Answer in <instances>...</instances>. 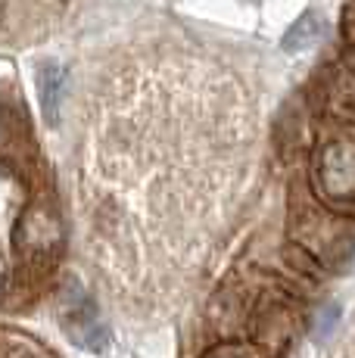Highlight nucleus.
Masks as SVG:
<instances>
[{
  "mask_svg": "<svg viewBox=\"0 0 355 358\" xmlns=\"http://www.w3.org/2000/svg\"><path fill=\"white\" fill-rule=\"evenodd\" d=\"M13 22L25 25V19L16 16V0H0V34H10ZM0 41H3V38H0Z\"/></svg>",
  "mask_w": 355,
  "mask_h": 358,
  "instance_id": "423d86ee",
  "label": "nucleus"
},
{
  "mask_svg": "<svg viewBox=\"0 0 355 358\" xmlns=\"http://www.w3.org/2000/svg\"><path fill=\"white\" fill-rule=\"evenodd\" d=\"M38 97H41V109H44L47 125H57L59 119V106H63V69L44 63L38 69Z\"/></svg>",
  "mask_w": 355,
  "mask_h": 358,
  "instance_id": "7ed1b4c3",
  "label": "nucleus"
},
{
  "mask_svg": "<svg viewBox=\"0 0 355 358\" xmlns=\"http://www.w3.org/2000/svg\"><path fill=\"white\" fill-rule=\"evenodd\" d=\"M321 34V16L318 13H305L299 22H293V29L287 31L284 38V50L287 53H299L305 50V47L315 44V38Z\"/></svg>",
  "mask_w": 355,
  "mask_h": 358,
  "instance_id": "20e7f679",
  "label": "nucleus"
},
{
  "mask_svg": "<svg viewBox=\"0 0 355 358\" xmlns=\"http://www.w3.org/2000/svg\"><path fill=\"white\" fill-rule=\"evenodd\" d=\"M312 187L331 209L355 212V141L333 137L312 153Z\"/></svg>",
  "mask_w": 355,
  "mask_h": 358,
  "instance_id": "f257e3e1",
  "label": "nucleus"
},
{
  "mask_svg": "<svg viewBox=\"0 0 355 358\" xmlns=\"http://www.w3.org/2000/svg\"><path fill=\"white\" fill-rule=\"evenodd\" d=\"M203 358H265V352L256 346H240V343H222V346L209 349Z\"/></svg>",
  "mask_w": 355,
  "mask_h": 358,
  "instance_id": "39448f33",
  "label": "nucleus"
},
{
  "mask_svg": "<svg viewBox=\"0 0 355 358\" xmlns=\"http://www.w3.org/2000/svg\"><path fill=\"white\" fill-rule=\"evenodd\" d=\"M6 280V265H3V259H0V284Z\"/></svg>",
  "mask_w": 355,
  "mask_h": 358,
  "instance_id": "0eeeda50",
  "label": "nucleus"
},
{
  "mask_svg": "<svg viewBox=\"0 0 355 358\" xmlns=\"http://www.w3.org/2000/svg\"><path fill=\"white\" fill-rule=\"evenodd\" d=\"M63 327L69 334V340L81 349H94L97 352V349L106 346V327L97 321V312L87 302L78 280H69V293L63 296Z\"/></svg>",
  "mask_w": 355,
  "mask_h": 358,
  "instance_id": "f03ea898",
  "label": "nucleus"
}]
</instances>
